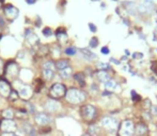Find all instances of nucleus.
<instances>
[{
	"label": "nucleus",
	"instance_id": "f257e3e1",
	"mask_svg": "<svg viewBox=\"0 0 157 136\" xmlns=\"http://www.w3.org/2000/svg\"><path fill=\"white\" fill-rule=\"evenodd\" d=\"M66 100L72 104H79L86 100V94L77 88H71L66 91Z\"/></svg>",
	"mask_w": 157,
	"mask_h": 136
},
{
	"label": "nucleus",
	"instance_id": "f03ea898",
	"mask_svg": "<svg viewBox=\"0 0 157 136\" xmlns=\"http://www.w3.org/2000/svg\"><path fill=\"white\" fill-rule=\"evenodd\" d=\"M49 95L54 99H59V98L63 97V96L66 95L65 86L63 84H61V83H56V84H54L50 87Z\"/></svg>",
	"mask_w": 157,
	"mask_h": 136
},
{
	"label": "nucleus",
	"instance_id": "7ed1b4c3",
	"mask_svg": "<svg viewBox=\"0 0 157 136\" xmlns=\"http://www.w3.org/2000/svg\"><path fill=\"white\" fill-rule=\"evenodd\" d=\"M135 132V127L132 120H125L122 122V124L120 126V136H132Z\"/></svg>",
	"mask_w": 157,
	"mask_h": 136
},
{
	"label": "nucleus",
	"instance_id": "20e7f679",
	"mask_svg": "<svg viewBox=\"0 0 157 136\" xmlns=\"http://www.w3.org/2000/svg\"><path fill=\"white\" fill-rule=\"evenodd\" d=\"M80 113H81V116L85 120L87 121H91L92 119H94L95 117V114H96V109L93 105H90V104H87V105H83L80 109Z\"/></svg>",
	"mask_w": 157,
	"mask_h": 136
},
{
	"label": "nucleus",
	"instance_id": "39448f33",
	"mask_svg": "<svg viewBox=\"0 0 157 136\" xmlns=\"http://www.w3.org/2000/svg\"><path fill=\"white\" fill-rule=\"evenodd\" d=\"M0 130L3 133H14L16 131V123L12 119H3L0 122Z\"/></svg>",
	"mask_w": 157,
	"mask_h": 136
},
{
	"label": "nucleus",
	"instance_id": "423d86ee",
	"mask_svg": "<svg viewBox=\"0 0 157 136\" xmlns=\"http://www.w3.org/2000/svg\"><path fill=\"white\" fill-rule=\"evenodd\" d=\"M55 69H56V65L54 62H46L43 66V77L45 80L49 81L52 79L55 74Z\"/></svg>",
	"mask_w": 157,
	"mask_h": 136
},
{
	"label": "nucleus",
	"instance_id": "0eeeda50",
	"mask_svg": "<svg viewBox=\"0 0 157 136\" xmlns=\"http://www.w3.org/2000/svg\"><path fill=\"white\" fill-rule=\"evenodd\" d=\"M101 126L108 131H116L118 129V120L113 117H105L101 119Z\"/></svg>",
	"mask_w": 157,
	"mask_h": 136
},
{
	"label": "nucleus",
	"instance_id": "6e6552de",
	"mask_svg": "<svg viewBox=\"0 0 157 136\" xmlns=\"http://www.w3.org/2000/svg\"><path fill=\"white\" fill-rule=\"evenodd\" d=\"M19 69L18 66H17L16 63L14 62H11L8 64V66L6 67V76L9 77V78H15V77L18 74Z\"/></svg>",
	"mask_w": 157,
	"mask_h": 136
},
{
	"label": "nucleus",
	"instance_id": "1a4fd4ad",
	"mask_svg": "<svg viewBox=\"0 0 157 136\" xmlns=\"http://www.w3.org/2000/svg\"><path fill=\"white\" fill-rule=\"evenodd\" d=\"M19 97H21L23 99H29L32 96V89L30 86L28 85H21L18 88V91H17Z\"/></svg>",
	"mask_w": 157,
	"mask_h": 136
},
{
	"label": "nucleus",
	"instance_id": "9d476101",
	"mask_svg": "<svg viewBox=\"0 0 157 136\" xmlns=\"http://www.w3.org/2000/svg\"><path fill=\"white\" fill-rule=\"evenodd\" d=\"M50 118L47 114L45 113H39L35 115V122L40 126H46L47 123H49Z\"/></svg>",
	"mask_w": 157,
	"mask_h": 136
},
{
	"label": "nucleus",
	"instance_id": "9b49d317",
	"mask_svg": "<svg viewBox=\"0 0 157 136\" xmlns=\"http://www.w3.org/2000/svg\"><path fill=\"white\" fill-rule=\"evenodd\" d=\"M4 14L6 15V17H8V18L14 19V18H16V17L18 16V10H17L16 8H14L13 5L8 4V5L4 8Z\"/></svg>",
	"mask_w": 157,
	"mask_h": 136
},
{
	"label": "nucleus",
	"instance_id": "f8f14e48",
	"mask_svg": "<svg viewBox=\"0 0 157 136\" xmlns=\"http://www.w3.org/2000/svg\"><path fill=\"white\" fill-rule=\"evenodd\" d=\"M11 91H12V89H11L10 84L4 80L0 81V95L3 97H9Z\"/></svg>",
	"mask_w": 157,
	"mask_h": 136
},
{
	"label": "nucleus",
	"instance_id": "ddd939ff",
	"mask_svg": "<svg viewBox=\"0 0 157 136\" xmlns=\"http://www.w3.org/2000/svg\"><path fill=\"white\" fill-rule=\"evenodd\" d=\"M135 132H136L137 135L142 136V135L147 134V127L145 126V124H143V123H138L136 126V128H135Z\"/></svg>",
	"mask_w": 157,
	"mask_h": 136
},
{
	"label": "nucleus",
	"instance_id": "4468645a",
	"mask_svg": "<svg viewBox=\"0 0 157 136\" xmlns=\"http://www.w3.org/2000/svg\"><path fill=\"white\" fill-rule=\"evenodd\" d=\"M97 78H98V80L101 81V82H104V83L108 82V81L110 80L109 74H108L105 70H101V71L97 72Z\"/></svg>",
	"mask_w": 157,
	"mask_h": 136
},
{
	"label": "nucleus",
	"instance_id": "2eb2a0df",
	"mask_svg": "<svg viewBox=\"0 0 157 136\" xmlns=\"http://www.w3.org/2000/svg\"><path fill=\"white\" fill-rule=\"evenodd\" d=\"M71 73H72V68H71L70 66L64 68V69L60 70V77L63 79H67L71 77Z\"/></svg>",
	"mask_w": 157,
	"mask_h": 136
},
{
	"label": "nucleus",
	"instance_id": "dca6fc26",
	"mask_svg": "<svg viewBox=\"0 0 157 136\" xmlns=\"http://www.w3.org/2000/svg\"><path fill=\"white\" fill-rule=\"evenodd\" d=\"M45 107H46V109H47V111L54 112V111H56V109L58 107V103L55 102L54 100H50V101H48L47 103H46Z\"/></svg>",
	"mask_w": 157,
	"mask_h": 136
},
{
	"label": "nucleus",
	"instance_id": "f3484780",
	"mask_svg": "<svg viewBox=\"0 0 157 136\" xmlns=\"http://www.w3.org/2000/svg\"><path fill=\"white\" fill-rule=\"evenodd\" d=\"M68 64L70 63H68L67 60H59L55 65H56V68H58L59 70H62L64 68L68 67Z\"/></svg>",
	"mask_w": 157,
	"mask_h": 136
},
{
	"label": "nucleus",
	"instance_id": "a211bd4d",
	"mask_svg": "<svg viewBox=\"0 0 157 136\" xmlns=\"http://www.w3.org/2000/svg\"><path fill=\"white\" fill-rule=\"evenodd\" d=\"M75 80H76L77 82L81 85V86H85L86 81H85V76H83V73H81V72L76 73V74H75Z\"/></svg>",
	"mask_w": 157,
	"mask_h": 136
},
{
	"label": "nucleus",
	"instance_id": "6ab92c4d",
	"mask_svg": "<svg viewBox=\"0 0 157 136\" xmlns=\"http://www.w3.org/2000/svg\"><path fill=\"white\" fill-rule=\"evenodd\" d=\"M2 116L4 117V119H12L13 116H14V113L11 109H6L2 112Z\"/></svg>",
	"mask_w": 157,
	"mask_h": 136
},
{
	"label": "nucleus",
	"instance_id": "aec40b11",
	"mask_svg": "<svg viewBox=\"0 0 157 136\" xmlns=\"http://www.w3.org/2000/svg\"><path fill=\"white\" fill-rule=\"evenodd\" d=\"M88 131H89L90 134H92L93 136H96L99 133V129H98V127H96V126H90Z\"/></svg>",
	"mask_w": 157,
	"mask_h": 136
},
{
	"label": "nucleus",
	"instance_id": "412c9836",
	"mask_svg": "<svg viewBox=\"0 0 157 136\" xmlns=\"http://www.w3.org/2000/svg\"><path fill=\"white\" fill-rule=\"evenodd\" d=\"M25 130L30 136H34V129L32 128L31 124H25Z\"/></svg>",
	"mask_w": 157,
	"mask_h": 136
},
{
	"label": "nucleus",
	"instance_id": "4be33fe9",
	"mask_svg": "<svg viewBox=\"0 0 157 136\" xmlns=\"http://www.w3.org/2000/svg\"><path fill=\"white\" fill-rule=\"evenodd\" d=\"M116 86H117V83L114 82V81H112V80H109L108 82L105 83V87L107 89H113Z\"/></svg>",
	"mask_w": 157,
	"mask_h": 136
},
{
	"label": "nucleus",
	"instance_id": "5701e85b",
	"mask_svg": "<svg viewBox=\"0 0 157 136\" xmlns=\"http://www.w3.org/2000/svg\"><path fill=\"white\" fill-rule=\"evenodd\" d=\"M65 53L68 54V55H73V54H75V49L74 48H67L65 50Z\"/></svg>",
	"mask_w": 157,
	"mask_h": 136
},
{
	"label": "nucleus",
	"instance_id": "b1692460",
	"mask_svg": "<svg viewBox=\"0 0 157 136\" xmlns=\"http://www.w3.org/2000/svg\"><path fill=\"white\" fill-rule=\"evenodd\" d=\"M98 67L101 68V70H105V69H107V68L109 67V66H108L107 64H98Z\"/></svg>",
	"mask_w": 157,
	"mask_h": 136
},
{
	"label": "nucleus",
	"instance_id": "393cba45",
	"mask_svg": "<svg viewBox=\"0 0 157 136\" xmlns=\"http://www.w3.org/2000/svg\"><path fill=\"white\" fill-rule=\"evenodd\" d=\"M44 34H48V36H49L50 34H52V31H50V29H48V28H46V29H44Z\"/></svg>",
	"mask_w": 157,
	"mask_h": 136
},
{
	"label": "nucleus",
	"instance_id": "a878e982",
	"mask_svg": "<svg viewBox=\"0 0 157 136\" xmlns=\"http://www.w3.org/2000/svg\"><path fill=\"white\" fill-rule=\"evenodd\" d=\"M91 46H92V47H95V46H97V39H96V38H93V39H92Z\"/></svg>",
	"mask_w": 157,
	"mask_h": 136
},
{
	"label": "nucleus",
	"instance_id": "bb28decb",
	"mask_svg": "<svg viewBox=\"0 0 157 136\" xmlns=\"http://www.w3.org/2000/svg\"><path fill=\"white\" fill-rule=\"evenodd\" d=\"M2 136H17V135H15L14 133H3Z\"/></svg>",
	"mask_w": 157,
	"mask_h": 136
},
{
	"label": "nucleus",
	"instance_id": "cd10ccee",
	"mask_svg": "<svg viewBox=\"0 0 157 136\" xmlns=\"http://www.w3.org/2000/svg\"><path fill=\"white\" fill-rule=\"evenodd\" d=\"M101 52H103V53H108V48H103Z\"/></svg>",
	"mask_w": 157,
	"mask_h": 136
},
{
	"label": "nucleus",
	"instance_id": "c85d7f7f",
	"mask_svg": "<svg viewBox=\"0 0 157 136\" xmlns=\"http://www.w3.org/2000/svg\"><path fill=\"white\" fill-rule=\"evenodd\" d=\"M152 111H153L154 115H157V107H153V109H152Z\"/></svg>",
	"mask_w": 157,
	"mask_h": 136
},
{
	"label": "nucleus",
	"instance_id": "c756f323",
	"mask_svg": "<svg viewBox=\"0 0 157 136\" xmlns=\"http://www.w3.org/2000/svg\"><path fill=\"white\" fill-rule=\"evenodd\" d=\"M1 69H2V62L0 61V71H1Z\"/></svg>",
	"mask_w": 157,
	"mask_h": 136
},
{
	"label": "nucleus",
	"instance_id": "7c9ffc66",
	"mask_svg": "<svg viewBox=\"0 0 157 136\" xmlns=\"http://www.w3.org/2000/svg\"><path fill=\"white\" fill-rule=\"evenodd\" d=\"M28 2H30V3H32V2H34V0H27Z\"/></svg>",
	"mask_w": 157,
	"mask_h": 136
},
{
	"label": "nucleus",
	"instance_id": "2f4dec72",
	"mask_svg": "<svg viewBox=\"0 0 157 136\" xmlns=\"http://www.w3.org/2000/svg\"><path fill=\"white\" fill-rule=\"evenodd\" d=\"M0 6H1V1H0Z\"/></svg>",
	"mask_w": 157,
	"mask_h": 136
},
{
	"label": "nucleus",
	"instance_id": "473e14b6",
	"mask_svg": "<svg viewBox=\"0 0 157 136\" xmlns=\"http://www.w3.org/2000/svg\"><path fill=\"white\" fill-rule=\"evenodd\" d=\"M87 136H89V135H87Z\"/></svg>",
	"mask_w": 157,
	"mask_h": 136
}]
</instances>
